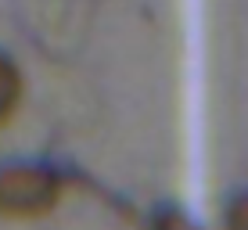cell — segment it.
Wrapping results in <instances>:
<instances>
[{"label":"cell","mask_w":248,"mask_h":230,"mask_svg":"<svg viewBox=\"0 0 248 230\" xmlns=\"http://www.w3.org/2000/svg\"><path fill=\"white\" fill-rule=\"evenodd\" d=\"M65 173L47 158L0 162V219H44L62 205Z\"/></svg>","instance_id":"6da1fadb"},{"label":"cell","mask_w":248,"mask_h":230,"mask_svg":"<svg viewBox=\"0 0 248 230\" xmlns=\"http://www.w3.org/2000/svg\"><path fill=\"white\" fill-rule=\"evenodd\" d=\"M223 230H248V191H234L227 198Z\"/></svg>","instance_id":"277c9868"},{"label":"cell","mask_w":248,"mask_h":230,"mask_svg":"<svg viewBox=\"0 0 248 230\" xmlns=\"http://www.w3.org/2000/svg\"><path fill=\"white\" fill-rule=\"evenodd\" d=\"M148 230H202V223H198V219H194L187 209L173 205V201H166V205H158L155 212H151Z\"/></svg>","instance_id":"3957f363"},{"label":"cell","mask_w":248,"mask_h":230,"mask_svg":"<svg viewBox=\"0 0 248 230\" xmlns=\"http://www.w3.org/2000/svg\"><path fill=\"white\" fill-rule=\"evenodd\" d=\"M22 97H25V76H22L11 50L0 47V130L15 123V115L22 108Z\"/></svg>","instance_id":"7a4b0ae2"}]
</instances>
